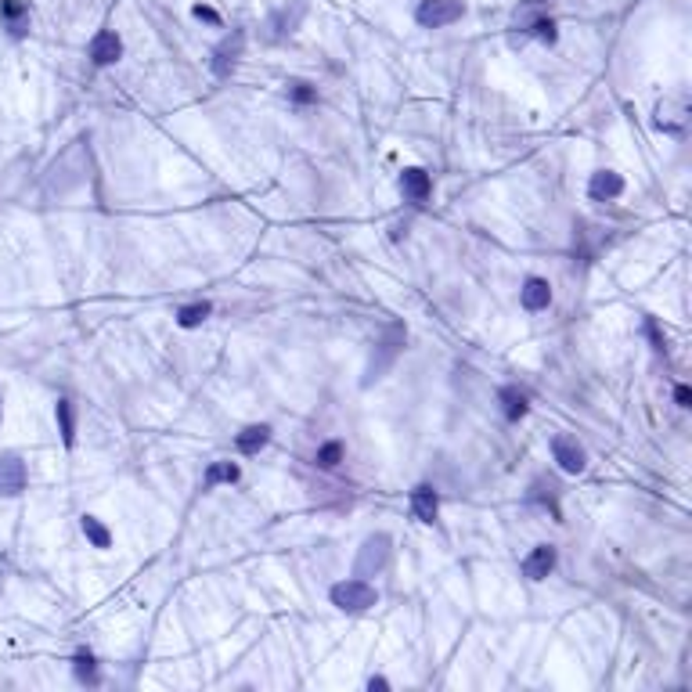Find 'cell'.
<instances>
[{"label": "cell", "instance_id": "603a6c76", "mask_svg": "<svg viewBox=\"0 0 692 692\" xmlns=\"http://www.w3.org/2000/svg\"><path fill=\"white\" fill-rule=\"evenodd\" d=\"M210 314H213V307H210V303H188V307H181V310H177V325H181V328H199Z\"/></svg>", "mask_w": 692, "mask_h": 692}, {"label": "cell", "instance_id": "cb8c5ba5", "mask_svg": "<svg viewBox=\"0 0 692 692\" xmlns=\"http://www.w3.org/2000/svg\"><path fill=\"white\" fill-rule=\"evenodd\" d=\"M342 455H346V448H342V441H328V444H321V448H317V455H314V462H317L321 469H335V465L342 462Z\"/></svg>", "mask_w": 692, "mask_h": 692}, {"label": "cell", "instance_id": "7c38bea8", "mask_svg": "<svg viewBox=\"0 0 692 692\" xmlns=\"http://www.w3.org/2000/svg\"><path fill=\"white\" fill-rule=\"evenodd\" d=\"M588 195L595 202H614L617 195H624V177H621V173H614V169H598V173H591Z\"/></svg>", "mask_w": 692, "mask_h": 692}, {"label": "cell", "instance_id": "30bf717a", "mask_svg": "<svg viewBox=\"0 0 692 692\" xmlns=\"http://www.w3.org/2000/svg\"><path fill=\"white\" fill-rule=\"evenodd\" d=\"M86 54H91L95 65H116V62L123 58V40H119V33H116V29L95 33V40H91V47H86Z\"/></svg>", "mask_w": 692, "mask_h": 692}, {"label": "cell", "instance_id": "4fadbf2b", "mask_svg": "<svg viewBox=\"0 0 692 692\" xmlns=\"http://www.w3.org/2000/svg\"><path fill=\"white\" fill-rule=\"evenodd\" d=\"M0 22H4V29L19 40V37H26L29 33V4L26 0H0Z\"/></svg>", "mask_w": 692, "mask_h": 692}, {"label": "cell", "instance_id": "4316f807", "mask_svg": "<svg viewBox=\"0 0 692 692\" xmlns=\"http://www.w3.org/2000/svg\"><path fill=\"white\" fill-rule=\"evenodd\" d=\"M527 29H531L538 40H545V44H556V22H552V19H534Z\"/></svg>", "mask_w": 692, "mask_h": 692}, {"label": "cell", "instance_id": "1f68e13d", "mask_svg": "<svg viewBox=\"0 0 692 692\" xmlns=\"http://www.w3.org/2000/svg\"><path fill=\"white\" fill-rule=\"evenodd\" d=\"M4 577H8V559H0V591H4Z\"/></svg>", "mask_w": 692, "mask_h": 692}, {"label": "cell", "instance_id": "4dcf8cb0", "mask_svg": "<svg viewBox=\"0 0 692 692\" xmlns=\"http://www.w3.org/2000/svg\"><path fill=\"white\" fill-rule=\"evenodd\" d=\"M368 688H390V681L386 678H368Z\"/></svg>", "mask_w": 692, "mask_h": 692}, {"label": "cell", "instance_id": "8fae6325", "mask_svg": "<svg viewBox=\"0 0 692 692\" xmlns=\"http://www.w3.org/2000/svg\"><path fill=\"white\" fill-rule=\"evenodd\" d=\"M552 458H556V462H559V469H563V473H570V476L584 473V465H588L584 448H581L573 437H556V441H552Z\"/></svg>", "mask_w": 692, "mask_h": 692}, {"label": "cell", "instance_id": "9c48e42d", "mask_svg": "<svg viewBox=\"0 0 692 692\" xmlns=\"http://www.w3.org/2000/svg\"><path fill=\"white\" fill-rule=\"evenodd\" d=\"M656 127L671 137H681L685 127H688V102L685 98H674V102H660L656 105Z\"/></svg>", "mask_w": 692, "mask_h": 692}, {"label": "cell", "instance_id": "277c9868", "mask_svg": "<svg viewBox=\"0 0 692 692\" xmlns=\"http://www.w3.org/2000/svg\"><path fill=\"white\" fill-rule=\"evenodd\" d=\"M307 0H289V4H282V8H275L271 15H268V40H285V37H292L300 26H303V19H307Z\"/></svg>", "mask_w": 692, "mask_h": 692}, {"label": "cell", "instance_id": "7a4b0ae2", "mask_svg": "<svg viewBox=\"0 0 692 692\" xmlns=\"http://www.w3.org/2000/svg\"><path fill=\"white\" fill-rule=\"evenodd\" d=\"M328 595H332V606H335V610H342V614H365V610H372V606L379 602L375 588L365 577L339 581V584H332Z\"/></svg>", "mask_w": 692, "mask_h": 692}, {"label": "cell", "instance_id": "44dd1931", "mask_svg": "<svg viewBox=\"0 0 692 692\" xmlns=\"http://www.w3.org/2000/svg\"><path fill=\"white\" fill-rule=\"evenodd\" d=\"M79 527H83V538L91 541L95 548H109V545H112V534H109V527L102 523L98 515H83V519H79Z\"/></svg>", "mask_w": 692, "mask_h": 692}, {"label": "cell", "instance_id": "ba28073f", "mask_svg": "<svg viewBox=\"0 0 692 692\" xmlns=\"http://www.w3.org/2000/svg\"><path fill=\"white\" fill-rule=\"evenodd\" d=\"M26 480H29V469L22 462V455L8 451V455H0V494L4 498H15L26 490Z\"/></svg>", "mask_w": 692, "mask_h": 692}, {"label": "cell", "instance_id": "3957f363", "mask_svg": "<svg viewBox=\"0 0 692 692\" xmlns=\"http://www.w3.org/2000/svg\"><path fill=\"white\" fill-rule=\"evenodd\" d=\"M462 19H465V0H422L415 12V22L422 29H444Z\"/></svg>", "mask_w": 692, "mask_h": 692}, {"label": "cell", "instance_id": "9a60e30c", "mask_svg": "<svg viewBox=\"0 0 692 692\" xmlns=\"http://www.w3.org/2000/svg\"><path fill=\"white\" fill-rule=\"evenodd\" d=\"M400 192H404V199H408V202H425V199H429V192H432L429 173H425V169H418V166H408V169L400 173Z\"/></svg>", "mask_w": 692, "mask_h": 692}, {"label": "cell", "instance_id": "ffe728a7", "mask_svg": "<svg viewBox=\"0 0 692 692\" xmlns=\"http://www.w3.org/2000/svg\"><path fill=\"white\" fill-rule=\"evenodd\" d=\"M54 418H58V432H62V444L65 448H72L76 444V408H72V400H58L54 404Z\"/></svg>", "mask_w": 692, "mask_h": 692}, {"label": "cell", "instance_id": "e0dca14e", "mask_svg": "<svg viewBox=\"0 0 692 692\" xmlns=\"http://www.w3.org/2000/svg\"><path fill=\"white\" fill-rule=\"evenodd\" d=\"M519 303L527 310H545L552 303V285L545 278H527L523 289H519Z\"/></svg>", "mask_w": 692, "mask_h": 692}, {"label": "cell", "instance_id": "7402d4cb", "mask_svg": "<svg viewBox=\"0 0 692 692\" xmlns=\"http://www.w3.org/2000/svg\"><path fill=\"white\" fill-rule=\"evenodd\" d=\"M72 671H76V681H83V685H98V681H102V674H98V660H95L91 653H79V656H76V663H72Z\"/></svg>", "mask_w": 692, "mask_h": 692}, {"label": "cell", "instance_id": "d6986e66", "mask_svg": "<svg viewBox=\"0 0 692 692\" xmlns=\"http://www.w3.org/2000/svg\"><path fill=\"white\" fill-rule=\"evenodd\" d=\"M498 400H501V411H505L508 422H519V418L527 415V393L519 390V386H501Z\"/></svg>", "mask_w": 692, "mask_h": 692}, {"label": "cell", "instance_id": "6da1fadb", "mask_svg": "<svg viewBox=\"0 0 692 692\" xmlns=\"http://www.w3.org/2000/svg\"><path fill=\"white\" fill-rule=\"evenodd\" d=\"M404 342H408V328H404L400 321L386 325V332L379 335L375 350H372V361H368V368H365V386L379 383V379L397 365V358H400V350H404Z\"/></svg>", "mask_w": 692, "mask_h": 692}, {"label": "cell", "instance_id": "52a82bcc", "mask_svg": "<svg viewBox=\"0 0 692 692\" xmlns=\"http://www.w3.org/2000/svg\"><path fill=\"white\" fill-rule=\"evenodd\" d=\"M51 169H62V177H47V188L51 192H69L83 181V173H86V159H83V144H72L65 155H58V162Z\"/></svg>", "mask_w": 692, "mask_h": 692}, {"label": "cell", "instance_id": "5b68a950", "mask_svg": "<svg viewBox=\"0 0 692 692\" xmlns=\"http://www.w3.org/2000/svg\"><path fill=\"white\" fill-rule=\"evenodd\" d=\"M245 54V29H231L217 47H213V58H210V69L217 79H227L235 72V65L242 62Z\"/></svg>", "mask_w": 692, "mask_h": 692}, {"label": "cell", "instance_id": "8992f818", "mask_svg": "<svg viewBox=\"0 0 692 692\" xmlns=\"http://www.w3.org/2000/svg\"><path fill=\"white\" fill-rule=\"evenodd\" d=\"M390 548H393L390 534H372V538H365V545H361V552H358V563H354V577H375V573L390 563Z\"/></svg>", "mask_w": 692, "mask_h": 692}, {"label": "cell", "instance_id": "5bb4252c", "mask_svg": "<svg viewBox=\"0 0 692 692\" xmlns=\"http://www.w3.org/2000/svg\"><path fill=\"white\" fill-rule=\"evenodd\" d=\"M411 512L418 523H437V512H441V494L432 490V487H415L411 490Z\"/></svg>", "mask_w": 692, "mask_h": 692}, {"label": "cell", "instance_id": "ac0fdd59", "mask_svg": "<svg viewBox=\"0 0 692 692\" xmlns=\"http://www.w3.org/2000/svg\"><path fill=\"white\" fill-rule=\"evenodd\" d=\"M268 441H271V425H245L235 444H238L242 455H260L268 448Z\"/></svg>", "mask_w": 692, "mask_h": 692}, {"label": "cell", "instance_id": "d6a6232c", "mask_svg": "<svg viewBox=\"0 0 692 692\" xmlns=\"http://www.w3.org/2000/svg\"><path fill=\"white\" fill-rule=\"evenodd\" d=\"M0 422H4V390H0Z\"/></svg>", "mask_w": 692, "mask_h": 692}, {"label": "cell", "instance_id": "83f0119b", "mask_svg": "<svg viewBox=\"0 0 692 692\" xmlns=\"http://www.w3.org/2000/svg\"><path fill=\"white\" fill-rule=\"evenodd\" d=\"M192 15H195L199 22H210V26H220V15H217V12L210 8V4H195V8H192Z\"/></svg>", "mask_w": 692, "mask_h": 692}, {"label": "cell", "instance_id": "484cf974", "mask_svg": "<svg viewBox=\"0 0 692 692\" xmlns=\"http://www.w3.org/2000/svg\"><path fill=\"white\" fill-rule=\"evenodd\" d=\"M289 98H292L296 105H314V102H317V91H314L310 83L296 79V83H289Z\"/></svg>", "mask_w": 692, "mask_h": 692}, {"label": "cell", "instance_id": "d4e9b609", "mask_svg": "<svg viewBox=\"0 0 692 692\" xmlns=\"http://www.w3.org/2000/svg\"><path fill=\"white\" fill-rule=\"evenodd\" d=\"M238 480V465L235 462H213L206 469V487H217V483H235Z\"/></svg>", "mask_w": 692, "mask_h": 692}, {"label": "cell", "instance_id": "2e32d148", "mask_svg": "<svg viewBox=\"0 0 692 692\" xmlns=\"http://www.w3.org/2000/svg\"><path fill=\"white\" fill-rule=\"evenodd\" d=\"M556 570V548L552 545H538L527 559H523V577L527 581H545Z\"/></svg>", "mask_w": 692, "mask_h": 692}, {"label": "cell", "instance_id": "f546056e", "mask_svg": "<svg viewBox=\"0 0 692 692\" xmlns=\"http://www.w3.org/2000/svg\"><path fill=\"white\" fill-rule=\"evenodd\" d=\"M674 400H678V408H688V404H692V390H688V386H678V390H674Z\"/></svg>", "mask_w": 692, "mask_h": 692}, {"label": "cell", "instance_id": "f1b7e54d", "mask_svg": "<svg viewBox=\"0 0 692 692\" xmlns=\"http://www.w3.org/2000/svg\"><path fill=\"white\" fill-rule=\"evenodd\" d=\"M646 328H649V335H653V350H660V354H663V350H667V339L660 335V328H656V321H649Z\"/></svg>", "mask_w": 692, "mask_h": 692}]
</instances>
